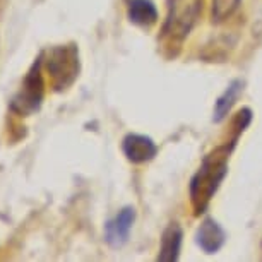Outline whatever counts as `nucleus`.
<instances>
[{
    "mask_svg": "<svg viewBox=\"0 0 262 262\" xmlns=\"http://www.w3.org/2000/svg\"><path fill=\"white\" fill-rule=\"evenodd\" d=\"M240 0H212L211 16L214 23H223L238 9Z\"/></svg>",
    "mask_w": 262,
    "mask_h": 262,
    "instance_id": "nucleus-11",
    "label": "nucleus"
},
{
    "mask_svg": "<svg viewBox=\"0 0 262 262\" xmlns=\"http://www.w3.org/2000/svg\"><path fill=\"white\" fill-rule=\"evenodd\" d=\"M197 245L201 247L206 254H216L225 244V231L214 220L207 217L202 221V225L197 230Z\"/></svg>",
    "mask_w": 262,
    "mask_h": 262,
    "instance_id": "nucleus-7",
    "label": "nucleus"
},
{
    "mask_svg": "<svg viewBox=\"0 0 262 262\" xmlns=\"http://www.w3.org/2000/svg\"><path fill=\"white\" fill-rule=\"evenodd\" d=\"M136 221V209L130 206L123 207L118 211L115 217L106 221L105 225V240L113 249H120L127 244L128 235H130L132 225Z\"/></svg>",
    "mask_w": 262,
    "mask_h": 262,
    "instance_id": "nucleus-5",
    "label": "nucleus"
},
{
    "mask_svg": "<svg viewBox=\"0 0 262 262\" xmlns=\"http://www.w3.org/2000/svg\"><path fill=\"white\" fill-rule=\"evenodd\" d=\"M242 91V82L240 81H233L226 88V91L217 98L216 106H214V122H221L226 117V113L230 112V108L233 106L235 100L238 98Z\"/></svg>",
    "mask_w": 262,
    "mask_h": 262,
    "instance_id": "nucleus-10",
    "label": "nucleus"
},
{
    "mask_svg": "<svg viewBox=\"0 0 262 262\" xmlns=\"http://www.w3.org/2000/svg\"><path fill=\"white\" fill-rule=\"evenodd\" d=\"M123 155L132 163H146L152 160L158 152L155 141L142 134H127L122 141Z\"/></svg>",
    "mask_w": 262,
    "mask_h": 262,
    "instance_id": "nucleus-6",
    "label": "nucleus"
},
{
    "mask_svg": "<svg viewBox=\"0 0 262 262\" xmlns=\"http://www.w3.org/2000/svg\"><path fill=\"white\" fill-rule=\"evenodd\" d=\"M127 16L137 26H152L158 21V9L152 0H127Z\"/></svg>",
    "mask_w": 262,
    "mask_h": 262,
    "instance_id": "nucleus-9",
    "label": "nucleus"
},
{
    "mask_svg": "<svg viewBox=\"0 0 262 262\" xmlns=\"http://www.w3.org/2000/svg\"><path fill=\"white\" fill-rule=\"evenodd\" d=\"M43 67L50 76L52 88L55 91L67 90L79 76V50L76 45L53 47L41 53Z\"/></svg>",
    "mask_w": 262,
    "mask_h": 262,
    "instance_id": "nucleus-1",
    "label": "nucleus"
},
{
    "mask_svg": "<svg viewBox=\"0 0 262 262\" xmlns=\"http://www.w3.org/2000/svg\"><path fill=\"white\" fill-rule=\"evenodd\" d=\"M180 247H182V228L177 223H171L165 231H163L158 260L175 262L179 259Z\"/></svg>",
    "mask_w": 262,
    "mask_h": 262,
    "instance_id": "nucleus-8",
    "label": "nucleus"
},
{
    "mask_svg": "<svg viewBox=\"0 0 262 262\" xmlns=\"http://www.w3.org/2000/svg\"><path fill=\"white\" fill-rule=\"evenodd\" d=\"M202 9V0H170L163 33L171 39H184L192 31Z\"/></svg>",
    "mask_w": 262,
    "mask_h": 262,
    "instance_id": "nucleus-3",
    "label": "nucleus"
},
{
    "mask_svg": "<svg viewBox=\"0 0 262 262\" xmlns=\"http://www.w3.org/2000/svg\"><path fill=\"white\" fill-rule=\"evenodd\" d=\"M43 57H39L33 62L26 76L23 79V84L19 91L11 100V112L21 117H29L36 113L43 105L45 98V79H43Z\"/></svg>",
    "mask_w": 262,
    "mask_h": 262,
    "instance_id": "nucleus-2",
    "label": "nucleus"
},
{
    "mask_svg": "<svg viewBox=\"0 0 262 262\" xmlns=\"http://www.w3.org/2000/svg\"><path fill=\"white\" fill-rule=\"evenodd\" d=\"M226 173V160H217V158H207L204 165L201 166L199 173L192 180V199L199 209H204L209 202L212 194L216 192L220 182L223 180Z\"/></svg>",
    "mask_w": 262,
    "mask_h": 262,
    "instance_id": "nucleus-4",
    "label": "nucleus"
}]
</instances>
